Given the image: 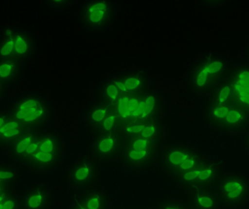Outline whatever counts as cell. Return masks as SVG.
Wrapping results in <instances>:
<instances>
[{
    "instance_id": "obj_1",
    "label": "cell",
    "mask_w": 249,
    "mask_h": 209,
    "mask_svg": "<svg viewBox=\"0 0 249 209\" xmlns=\"http://www.w3.org/2000/svg\"><path fill=\"white\" fill-rule=\"evenodd\" d=\"M7 157L34 175L52 174L64 164L67 145L59 133L46 128L30 129L10 143Z\"/></svg>"
},
{
    "instance_id": "obj_2",
    "label": "cell",
    "mask_w": 249,
    "mask_h": 209,
    "mask_svg": "<svg viewBox=\"0 0 249 209\" xmlns=\"http://www.w3.org/2000/svg\"><path fill=\"white\" fill-rule=\"evenodd\" d=\"M208 120L215 131L226 135H241L248 129L249 113L235 100L228 83L215 93L208 110Z\"/></svg>"
},
{
    "instance_id": "obj_3",
    "label": "cell",
    "mask_w": 249,
    "mask_h": 209,
    "mask_svg": "<svg viewBox=\"0 0 249 209\" xmlns=\"http://www.w3.org/2000/svg\"><path fill=\"white\" fill-rule=\"evenodd\" d=\"M7 110L12 118L28 129L45 128L52 118L49 103L37 94H25L16 97Z\"/></svg>"
},
{
    "instance_id": "obj_4",
    "label": "cell",
    "mask_w": 249,
    "mask_h": 209,
    "mask_svg": "<svg viewBox=\"0 0 249 209\" xmlns=\"http://www.w3.org/2000/svg\"><path fill=\"white\" fill-rule=\"evenodd\" d=\"M219 209H241L249 203V178L236 172H221L212 184Z\"/></svg>"
},
{
    "instance_id": "obj_5",
    "label": "cell",
    "mask_w": 249,
    "mask_h": 209,
    "mask_svg": "<svg viewBox=\"0 0 249 209\" xmlns=\"http://www.w3.org/2000/svg\"><path fill=\"white\" fill-rule=\"evenodd\" d=\"M160 140V138L126 136L121 153V162L124 167L132 172H142L150 168L159 155Z\"/></svg>"
},
{
    "instance_id": "obj_6",
    "label": "cell",
    "mask_w": 249,
    "mask_h": 209,
    "mask_svg": "<svg viewBox=\"0 0 249 209\" xmlns=\"http://www.w3.org/2000/svg\"><path fill=\"white\" fill-rule=\"evenodd\" d=\"M99 177V161L94 156H80L73 161L67 169V182L70 190L78 193L96 188Z\"/></svg>"
},
{
    "instance_id": "obj_7",
    "label": "cell",
    "mask_w": 249,
    "mask_h": 209,
    "mask_svg": "<svg viewBox=\"0 0 249 209\" xmlns=\"http://www.w3.org/2000/svg\"><path fill=\"white\" fill-rule=\"evenodd\" d=\"M116 17V8L112 1H88L80 7L78 19L86 30L101 33L109 29Z\"/></svg>"
},
{
    "instance_id": "obj_8",
    "label": "cell",
    "mask_w": 249,
    "mask_h": 209,
    "mask_svg": "<svg viewBox=\"0 0 249 209\" xmlns=\"http://www.w3.org/2000/svg\"><path fill=\"white\" fill-rule=\"evenodd\" d=\"M35 39L24 31L6 29L0 37V58H10L24 64L35 52Z\"/></svg>"
},
{
    "instance_id": "obj_9",
    "label": "cell",
    "mask_w": 249,
    "mask_h": 209,
    "mask_svg": "<svg viewBox=\"0 0 249 209\" xmlns=\"http://www.w3.org/2000/svg\"><path fill=\"white\" fill-rule=\"evenodd\" d=\"M115 115L133 124L143 122L153 113L155 99L153 96H139L136 93L121 96L116 101Z\"/></svg>"
},
{
    "instance_id": "obj_10",
    "label": "cell",
    "mask_w": 249,
    "mask_h": 209,
    "mask_svg": "<svg viewBox=\"0 0 249 209\" xmlns=\"http://www.w3.org/2000/svg\"><path fill=\"white\" fill-rule=\"evenodd\" d=\"M203 153L190 146H178L168 151L165 156L167 167L177 178L198 166L206 160Z\"/></svg>"
},
{
    "instance_id": "obj_11",
    "label": "cell",
    "mask_w": 249,
    "mask_h": 209,
    "mask_svg": "<svg viewBox=\"0 0 249 209\" xmlns=\"http://www.w3.org/2000/svg\"><path fill=\"white\" fill-rule=\"evenodd\" d=\"M225 71V63L220 58L209 57L197 64L192 73V87L198 92H203L212 87Z\"/></svg>"
},
{
    "instance_id": "obj_12",
    "label": "cell",
    "mask_w": 249,
    "mask_h": 209,
    "mask_svg": "<svg viewBox=\"0 0 249 209\" xmlns=\"http://www.w3.org/2000/svg\"><path fill=\"white\" fill-rule=\"evenodd\" d=\"M221 172L220 162L206 159L193 170L184 174L177 179L184 186L193 189L212 185Z\"/></svg>"
},
{
    "instance_id": "obj_13",
    "label": "cell",
    "mask_w": 249,
    "mask_h": 209,
    "mask_svg": "<svg viewBox=\"0 0 249 209\" xmlns=\"http://www.w3.org/2000/svg\"><path fill=\"white\" fill-rule=\"evenodd\" d=\"M53 202V191L46 182L33 184L19 195V209H51Z\"/></svg>"
},
{
    "instance_id": "obj_14",
    "label": "cell",
    "mask_w": 249,
    "mask_h": 209,
    "mask_svg": "<svg viewBox=\"0 0 249 209\" xmlns=\"http://www.w3.org/2000/svg\"><path fill=\"white\" fill-rule=\"evenodd\" d=\"M124 142L120 133L100 134L94 144V157L98 161L113 160L122 153Z\"/></svg>"
},
{
    "instance_id": "obj_15",
    "label": "cell",
    "mask_w": 249,
    "mask_h": 209,
    "mask_svg": "<svg viewBox=\"0 0 249 209\" xmlns=\"http://www.w3.org/2000/svg\"><path fill=\"white\" fill-rule=\"evenodd\" d=\"M28 130L30 129L12 118L7 109H0V150H5L10 143Z\"/></svg>"
},
{
    "instance_id": "obj_16",
    "label": "cell",
    "mask_w": 249,
    "mask_h": 209,
    "mask_svg": "<svg viewBox=\"0 0 249 209\" xmlns=\"http://www.w3.org/2000/svg\"><path fill=\"white\" fill-rule=\"evenodd\" d=\"M228 84L235 100L249 113V69L238 70Z\"/></svg>"
},
{
    "instance_id": "obj_17",
    "label": "cell",
    "mask_w": 249,
    "mask_h": 209,
    "mask_svg": "<svg viewBox=\"0 0 249 209\" xmlns=\"http://www.w3.org/2000/svg\"><path fill=\"white\" fill-rule=\"evenodd\" d=\"M20 174L14 165L0 161V202L16 194Z\"/></svg>"
},
{
    "instance_id": "obj_18",
    "label": "cell",
    "mask_w": 249,
    "mask_h": 209,
    "mask_svg": "<svg viewBox=\"0 0 249 209\" xmlns=\"http://www.w3.org/2000/svg\"><path fill=\"white\" fill-rule=\"evenodd\" d=\"M191 209H220L212 185L189 190Z\"/></svg>"
},
{
    "instance_id": "obj_19",
    "label": "cell",
    "mask_w": 249,
    "mask_h": 209,
    "mask_svg": "<svg viewBox=\"0 0 249 209\" xmlns=\"http://www.w3.org/2000/svg\"><path fill=\"white\" fill-rule=\"evenodd\" d=\"M23 64L10 58H0V82L13 85L20 78Z\"/></svg>"
},
{
    "instance_id": "obj_20",
    "label": "cell",
    "mask_w": 249,
    "mask_h": 209,
    "mask_svg": "<svg viewBox=\"0 0 249 209\" xmlns=\"http://www.w3.org/2000/svg\"><path fill=\"white\" fill-rule=\"evenodd\" d=\"M154 209H191L189 204L178 200H166L158 204Z\"/></svg>"
},
{
    "instance_id": "obj_21",
    "label": "cell",
    "mask_w": 249,
    "mask_h": 209,
    "mask_svg": "<svg viewBox=\"0 0 249 209\" xmlns=\"http://www.w3.org/2000/svg\"><path fill=\"white\" fill-rule=\"evenodd\" d=\"M0 209H19V195L14 194L1 201Z\"/></svg>"
},
{
    "instance_id": "obj_22",
    "label": "cell",
    "mask_w": 249,
    "mask_h": 209,
    "mask_svg": "<svg viewBox=\"0 0 249 209\" xmlns=\"http://www.w3.org/2000/svg\"><path fill=\"white\" fill-rule=\"evenodd\" d=\"M109 113L107 108H98L92 113L91 115H90V119L99 127V126L103 122L104 120L107 118Z\"/></svg>"
},
{
    "instance_id": "obj_23",
    "label": "cell",
    "mask_w": 249,
    "mask_h": 209,
    "mask_svg": "<svg viewBox=\"0 0 249 209\" xmlns=\"http://www.w3.org/2000/svg\"><path fill=\"white\" fill-rule=\"evenodd\" d=\"M9 88H10L9 86L0 82V103H2L7 97Z\"/></svg>"
},
{
    "instance_id": "obj_24",
    "label": "cell",
    "mask_w": 249,
    "mask_h": 209,
    "mask_svg": "<svg viewBox=\"0 0 249 209\" xmlns=\"http://www.w3.org/2000/svg\"><path fill=\"white\" fill-rule=\"evenodd\" d=\"M48 3L53 7H62V6H68L72 2L70 1H51Z\"/></svg>"
},
{
    "instance_id": "obj_25",
    "label": "cell",
    "mask_w": 249,
    "mask_h": 209,
    "mask_svg": "<svg viewBox=\"0 0 249 209\" xmlns=\"http://www.w3.org/2000/svg\"><path fill=\"white\" fill-rule=\"evenodd\" d=\"M245 145L246 148H247V150L249 152V133L247 134V137H246Z\"/></svg>"
}]
</instances>
